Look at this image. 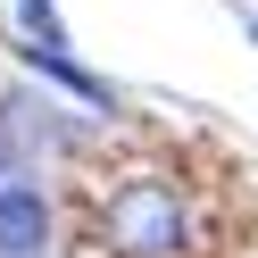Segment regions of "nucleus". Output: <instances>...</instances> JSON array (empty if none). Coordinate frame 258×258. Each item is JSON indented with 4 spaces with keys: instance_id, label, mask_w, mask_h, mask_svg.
I'll use <instances>...</instances> for the list:
<instances>
[{
    "instance_id": "obj_1",
    "label": "nucleus",
    "mask_w": 258,
    "mask_h": 258,
    "mask_svg": "<svg viewBox=\"0 0 258 258\" xmlns=\"http://www.w3.org/2000/svg\"><path fill=\"white\" fill-rule=\"evenodd\" d=\"M84 258H250V183L208 150L125 134L75 167Z\"/></svg>"
},
{
    "instance_id": "obj_2",
    "label": "nucleus",
    "mask_w": 258,
    "mask_h": 258,
    "mask_svg": "<svg viewBox=\"0 0 258 258\" xmlns=\"http://www.w3.org/2000/svg\"><path fill=\"white\" fill-rule=\"evenodd\" d=\"M42 241V200L34 191H0V250H34Z\"/></svg>"
}]
</instances>
